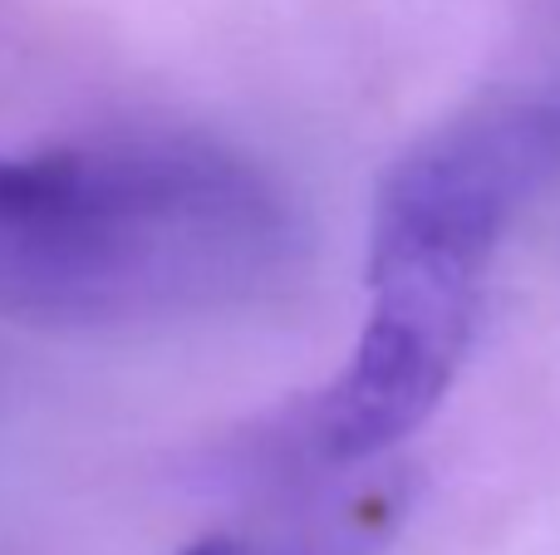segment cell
I'll return each instance as SVG.
<instances>
[{
	"label": "cell",
	"instance_id": "obj_1",
	"mask_svg": "<svg viewBox=\"0 0 560 555\" xmlns=\"http://www.w3.org/2000/svg\"><path fill=\"white\" fill-rule=\"evenodd\" d=\"M300 212L256 157L187 133L0 147V315L153 330L256 305L300 261Z\"/></svg>",
	"mask_w": 560,
	"mask_h": 555
},
{
	"label": "cell",
	"instance_id": "obj_2",
	"mask_svg": "<svg viewBox=\"0 0 560 555\" xmlns=\"http://www.w3.org/2000/svg\"><path fill=\"white\" fill-rule=\"evenodd\" d=\"M560 173V84L497 94L418 138L374 202L369 310L349 359L276 438V458L354 472L413 438L477 340L492 261Z\"/></svg>",
	"mask_w": 560,
	"mask_h": 555
},
{
	"label": "cell",
	"instance_id": "obj_3",
	"mask_svg": "<svg viewBox=\"0 0 560 555\" xmlns=\"http://www.w3.org/2000/svg\"><path fill=\"white\" fill-rule=\"evenodd\" d=\"M408 487L394 472L354 482L349 492H329L305 511H285L252 527L212 531L187 541L173 555H384L394 531L404 527Z\"/></svg>",
	"mask_w": 560,
	"mask_h": 555
}]
</instances>
